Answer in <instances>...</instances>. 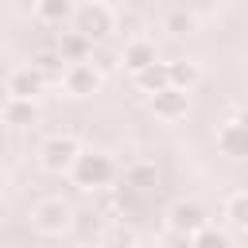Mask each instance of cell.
Listing matches in <instances>:
<instances>
[{"label":"cell","mask_w":248,"mask_h":248,"mask_svg":"<svg viewBox=\"0 0 248 248\" xmlns=\"http://www.w3.org/2000/svg\"><path fill=\"white\" fill-rule=\"evenodd\" d=\"M31 229L39 232V236H66L70 229H74V221H78V213H74V205L66 202V198H39L35 205H31Z\"/></svg>","instance_id":"1"},{"label":"cell","mask_w":248,"mask_h":248,"mask_svg":"<svg viewBox=\"0 0 248 248\" xmlns=\"http://www.w3.org/2000/svg\"><path fill=\"white\" fill-rule=\"evenodd\" d=\"M70 178H74V186H78V190H105V186L116 178V163H112V155H108V151L85 147V151L78 155V163H74Z\"/></svg>","instance_id":"2"},{"label":"cell","mask_w":248,"mask_h":248,"mask_svg":"<svg viewBox=\"0 0 248 248\" xmlns=\"http://www.w3.org/2000/svg\"><path fill=\"white\" fill-rule=\"evenodd\" d=\"M81 151H85V147L78 143V136H70V132H58V136H46V140L39 143L35 159H39V167H43L46 174H70Z\"/></svg>","instance_id":"3"},{"label":"cell","mask_w":248,"mask_h":248,"mask_svg":"<svg viewBox=\"0 0 248 248\" xmlns=\"http://www.w3.org/2000/svg\"><path fill=\"white\" fill-rule=\"evenodd\" d=\"M112 27H116V12H112L108 0H81V8H78V16H74V31H78V35H85L89 43H97V39H105Z\"/></svg>","instance_id":"4"},{"label":"cell","mask_w":248,"mask_h":248,"mask_svg":"<svg viewBox=\"0 0 248 248\" xmlns=\"http://www.w3.org/2000/svg\"><path fill=\"white\" fill-rule=\"evenodd\" d=\"M205 225H209V213H205L202 202H194V198H178V202H170V209H167V229H170L174 236L194 240Z\"/></svg>","instance_id":"5"},{"label":"cell","mask_w":248,"mask_h":248,"mask_svg":"<svg viewBox=\"0 0 248 248\" xmlns=\"http://www.w3.org/2000/svg\"><path fill=\"white\" fill-rule=\"evenodd\" d=\"M101 85H105V74L93 58L89 62H70L66 74H62V93L74 97V101H85V97L101 93Z\"/></svg>","instance_id":"6"},{"label":"cell","mask_w":248,"mask_h":248,"mask_svg":"<svg viewBox=\"0 0 248 248\" xmlns=\"http://www.w3.org/2000/svg\"><path fill=\"white\" fill-rule=\"evenodd\" d=\"M46 78L31 66V62H23V66H16L12 74H8V81H4V93L8 97H16V101H39L43 93H46Z\"/></svg>","instance_id":"7"},{"label":"cell","mask_w":248,"mask_h":248,"mask_svg":"<svg viewBox=\"0 0 248 248\" xmlns=\"http://www.w3.org/2000/svg\"><path fill=\"white\" fill-rule=\"evenodd\" d=\"M147 108H151V116H155L159 124H178V120H186V112H190V93L167 85L163 93L147 97Z\"/></svg>","instance_id":"8"},{"label":"cell","mask_w":248,"mask_h":248,"mask_svg":"<svg viewBox=\"0 0 248 248\" xmlns=\"http://www.w3.org/2000/svg\"><path fill=\"white\" fill-rule=\"evenodd\" d=\"M78 8H81L78 0H31L35 19L46 23V27H66V23H74Z\"/></svg>","instance_id":"9"},{"label":"cell","mask_w":248,"mask_h":248,"mask_svg":"<svg viewBox=\"0 0 248 248\" xmlns=\"http://www.w3.org/2000/svg\"><path fill=\"white\" fill-rule=\"evenodd\" d=\"M159 62V50H155V43L151 39H132V43H124V54H120V66L136 78V74H143L147 66H155Z\"/></svg>","instance_id":"10"},{"label":"cell","mask_w":248,"mask_h":248,"mask_svg":"<svg viewBox=\"0 0 248 248\" xmlns=\"http://www.w3.org/2000/svg\"><path fill=\"white\" fill-rule=\"evenodd\" d=\"M217 147H221V155H232V159H248V128L232 116V120H225L221 128H217Z\"/></svg>","instance_id":"11"},{"label":"cell","mask_w":248,"mask_h":248,"mask_svg":"<svg viewBox=\"0 0 248 248\" xmlns=\"http://www.w3.org/2000/svg\"><path fill=\"white\" fill-rule=\"evenodd\" d=\"M132 85H136L143 97L163 93V89L170 85V62H155V66H147L143 74H136V78H132Z\"/></svg>","instance_id":"12"},{"label":"cell","mask_w":248,"mask_h":248,"mask_svg":"<svg viewBox=\"0 0 248 248\" xmlns=\"http://www.w3.org/2000/svg\"><path fill=\"white\" fill-rule=\"evenodd\" d=\"M39 120V105L35 101H16V97H4V124L8 128H27Z\"/></svg>","instance_id":"13"},{"label":"cell","mask_w":248,"mask_h":248,"mask_svg":"<svg viewBox=\"0 0 248 248\" xmlns=\"http://www.w3.org/2000/svg\"><path fill=\"white\" fill-rule=\"evenodd\" d=\"M198 81H202V62H194V58H178V62H170V85H174V89L194 93Z\"/></svg>","instance_id":"14"},{"label":"cell","mask_w":248,"mask_h":248,"mask_svg":"<svg viewBox=\"0 0 248 248\" xmlns=\"http://www.w3.org/2000/svg\"><path fill=\"white\" fill-rule=\"evenodd\" d=\"M221 213H225L229 229H236V232H248V190H236V194H229Z\"/></svg>","instance_id":"15"},{"label":"cell","mask_w":248,"mask_h":248,"mask_svg":"<svg viewBox=\"0 0 248 248\" xmlns=\"http://www.w3.org/2000/svg\"><path fill=\"white\" fill-rule=\"evenodd\" d=\"M163 31H170L174 39H190V35L198 31V16L186 12V8H170V12L163 16Z\"/></svg>","instance_id":"16"},{"label":"cell","mask_w":248,"mask_h":248,"mask_svg":"<svg viewBox=\"0 0 248 248\" xmlns=\"http://www.w3.org/2000/svg\"><path fill=\"white\" fill-rule=\"evenodd\" d=\"M31 66H35L50 85H54V81L62 85V74H66V66H70V62L62 58V50H43V54H35V58H31Z\"/></svg>","instance_id":"17"},{"label":"cell","mask_w":248,"mask_h":248,"mask_svg":"<svg viewBox=\"0 0 248 248\" xmlns=\"http://www.w3.org/2000/svg\"><path fill=\"white\" fill-rule=\"evenodd\" d=\"M155 182H159V167L155 163H132L124 170V186H132V190H151Z\"/></svg>","instance_id":"18"},{"label":"cell","mask_w":248,"mask_h":248,"mask_svg":"<svg viewBox=\"0 0 248 248\" xmlns=\"http://www.w3.org/2000/svg\"><path fill=\"white\" fill-rule=\"evenodd\" d=\"M62 58H66V62H89V58H93V43H89L85 35L70 31V35L62 39Z\"/></svg>","instance_id":"19"},{"label":"cell","mask_w":248,"mask_h":248,"mask_svg":"<svg viewBox=\"0 0 248 248\" xmlns=\"http://www.w3.org/2000/svg\"><path fill=\"white\" fill-rule=\"evenodd\" d=\"M190 248H232V240H229V232L225 229H217V225H205L194 240H190Z\"/></svg>","instance_id":"20"},{"label":"cell","mask_w":248,"mask_h":248,"mask_svg":"<svg viewBox=\"0 0 248 248\" xmlns=\"http://www.w3.org/2000/svg\"><path fill=\"white\" fill-rule=\"evenodd\" d=\"M97 66H101V74H108V70H116V62H112V54H97Z\"/></svg>","instance_id":"21"},{"label":"cell","mask_w":248,"mask_h":248,"mask_svg":"<svg viewBox=\"0 0 248 248\" xmlns=\"http://www.w3.org/2000/svg\"><path fill=\"white\" fill-rule=\"evenodd\" d=\"M236 120H240V124H244V128H248V105H244V108H240V112H236Z\"/></svg>","instance_id":"22"}]
</instances>
